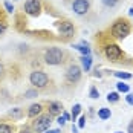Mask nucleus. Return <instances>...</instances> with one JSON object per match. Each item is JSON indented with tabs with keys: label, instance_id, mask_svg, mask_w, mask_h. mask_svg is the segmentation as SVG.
<instances>
[{
	"label": "nucleus",
	"instance_id": "nucleus-12",
	"mask_svg": "<svg viewBox=\"0 0 133 133\" xmlns=\"http://www.w3.org/2000/svg\"><path fill=\"white\" fill-rule=\"evenodd\" d=\"M98 116H99V119H109L110 116H112V112H110V109H107V107H101L99 110H98Z\"/></svg>",
	"mask_w": 133,
	"mask_h": 133
},
{
	"label": "nucleus",
	"instance_id": "nucleus-34",
	"mask_svg": "<svg viewBox=\"0 0 133 133\" xmlns=\"http://www.w3.org/2000/svg\"><path fill=\"white\" fill-rule=\"evenodd\" d=\"M129 14H130V15H133V8H130V9H129Z\"/></svg>",
	"mask_w": 133,
	"mask_h": 133
},
{
	"label": "nucleus",
	"instance_id": "nucleus-36",
	"mask_svg": "<svg viewBox=\"0 0 133 133\" xmlns=\"http://www.w3.org/2000/svg\"><path fill=\"white\" fill-rule=\"evenodd\" d=\"M116 133H121V132H116Z\"/></svg>",
	"mask_w": 133,
	"mask_h": 133
},
{
	"label": "nucleus",
	"instance_id": "nucleus-27",
	"mask_svg": "<svg viewBox=\"0 0 133 133\" xmlns=\"http://www.w3.org/2000/svg\"><path fill=\"white\" fill-rule=\"evenodd\" d=\"M5 77V66L2 64V61H0V78H3Z\"/></svg>",
	"mask_w": 133,
	"mask_h": 133
},
{
	"label": "nucleus",
	"instance_id": "nucleus-21",
	"mask_svg": "<svg viewBox=\"0 0 133 133\" xmlns=\"http://www.w3.org/2000/svg\"><path fill=\"white\" fill-rule=\"evenodd\" d=\"M0 133H12V127L8 124H0Z\"/></svg>",
	"mask_w": 133,
	"mask_h": 133
},
{
	"label": "nucleus",
	"instance_id": "nucleus-14",
	"mask_svg": "<svg viewBox=\"0 0 133 133\" xmlns=\"http://www.w3.org/2000/svg\"><path fill=\"white\" fill-rule=\"evenodd\" d=\"M8 115H9L12 119H20V118L23 116V110L17 107V109H12V110H9V113H8Z\"/></svg>",
	"mask_w": 133,
	"mask_h": 133
},
{
	"label": "nucleus",
	"instance_id": "nucleus-29",
	"mask_svg": "<svg viewBox=\"0 0 133 133\" xmlns=\"http://www.w3.org/2000/svg\"><path fill=\"white\" fill-rule=\"evenodd\" d=\"M127 133H133V119H132V122L129 124V127H127Z\"/></svg>",
	"mask_w": 133,
	"mask_h": 133
},
{
	"label": "nucleus",
	"instance_id": "nucleus-33",
	"mask_svg": "<svg viewBox=\"0 0 133 133\" xmlns=\"http://www.w3.org/2000/svg\"><path fill=\"white\" fill-rule=\"evenodd\" d=\"M46 133H60V130H58V129H55V130H48Z\"/></svg>",
	"mask_w": 133,
	"mask_h": 133
},
{
	"label": "nucleus",
	"instance_id": "nucleus-6",
	"mask_svg": "<svg viewBox=\"0 0 133 133\" xmlns=\"http://www.w3.org/2000/svg\"><path fill=\"white\" fill-rule=\"evenodd\" d=\"M72 9L77 15H86L90 9V3H89V0H74Z\"/></svg>",
	"mask_w": 133,
	"mask_h": 133
},
{
	"label": "nucleus",
	"instance_id": "nucleus-22",
	"mask_svg": "<svg viewBox=\"0 0 133 133\" xmlns=\"http://www.w3.org/2000/svg\"><path fill=\"white\" fill-rule=\"evenodd\" d=\"M116 87H118V90H119V92H124V93H127L129 90H130V89H129V86H127V84H124V83H118V84H116Z\"/></svg>",
	"mask_w": 133,
	"mask_h": 133
},
{
	"label": "nucleus",
	"instance_id": "nucleus-17",
	"mask_svg": "<svg viewBox=\"0 0 133 133\" xmlns=\"http://www.w3.org/2000/svg\"><path fill=\"white\" fill-rule=\"evenodd\" d=\"M80 112H81V106L80 104H75V106L72 107V121L77 119V116L80 115Z\"/></svg>",
	"mask_w": 133,
	"mask_h": 133
},
{
	"label": "nucleus",
	"instance_id": "nucleus-2",
	"mask_svg": "<svg viewBox=\"0 0 133 133\" xmlns=\"http://www.w3.org/2000/svg\"><path fill=\"white\" fill-rule=\"evenodd\" d=\"M110 32H112V35H113L115 38L122 40V38H125V37L130 34V25H129L127 20H118V22L113 23Z\"/></svg>",
	"mask_w": 133,
	"mask_h": 133
},
{
	"label": "nucleus",
	"instance_id": "nucleus-25",
	"mask_svg": "<svg viewBox=\"0 0 133 133\" xmlns=\"http://www.w3.org/2000/svg\"><path fill=\"white\" fill-rule=\"evenodd\" d=\"M5 8H6V11H8V12H12V11H14V6H12V3H11V2H5Z\"/></svg>",
	"mask_w": 133,
	"mask_h": 133
},
{
	"label": "nucleus",
	"instance_id": "nucleus-16",
	"mask_svg": "<svg viewBox=\"0 0 133 133\" xmlns=\"http://www.w3.org/2000/svg\"><path fill=\"white\" fill-rule=\"evenodd\" d=\"M107 101H109V103H118V101H119V93L118 92H110L107 95Z\"/></svg>",
	"mask_w": 133,
	"mask_h": 133
},
{
	"label": "nucleus",
	"instance_id": "nucleus-23",
	"mask_svg": "<svg viewBox=\"0 0 133 133\" xmlns=\"http://www.w3.org/2000/svg\"><path fill=\"white\" fill-rule=\"evenodd\" d=\"M89 95H90V98H93V99L99 98V92L96 90V87H90V92H89Z\"/></svg>",
	"mask_w": 133,
	"mask_h": 133
},
{
	"label": "nucleus",
	"instance_id": "nucleus-11",
	"mask_svg": "<svg viewBox=\"0 0 133 133\" xmlns=\"http://www.w3.org/2000/svg\"><path fill=\"white\" fill-rule=\"evenodd\" d=\"M41 110H43L41 104H32V106L29 107V110H28V116L29 118H37L41 113Z\"/></svg>",
	"mask_w": 133,
	"mask_h": 133
},
{
	"label": "nucleus",
	"instance_id": "nucleus-19",
	"mask_svg": "<svg viewBox=\"0 0 133 133\" xmlns=\"http://www.w3.org/2000/svg\"><path fill=\"white\" fill-rule=\"evenodd\" d=\"M35 96H38V90L35 89H29L25 92V98H35Z\"/></svg>",
	"mask_w": 133,
	"mask_h": 133
},
{
	"label": "nucleus",
	"instance_id": "nucleus-32",
	"mask_svg": "<svg viewBox=\"0 0 133 133\" xmlns=\"http://www.w3.org/2000/svg\"><path fill=\"white\" fill-rule=\"evenodd\" d=\"M78 132V127L77 125H72V133H77Z\"/></svg>",
	"mask_w": 133,
	"mask_h": 133
},
{
	"label": "nucleus",
	"instance_id": "nucleus-28",
	"mask_svg": "<svg viewBox=\"0 0 133 133\" xmlns=\"http://www.w3.org/2000/svg\"><path fill=\"white\" fill-rule=\"evenodd\" d=\"M125 99H127V103H129V104H132V106H133V95H132V93H129Z\"/></svg>",
	"mask_w": 133,
	"mask_h": 133
},
{
	"label": "nucleus",
	"instance_id": "nucleus-5",
	"mask_svg": "<svg viewBox=\"0 0 133 133\" xmlns=\"http://www.w3.org/2000/svg\"><path fill=\"white\" fill-rule=\"evenodd\" d=\"M104 54L110 61H118L121 57H122V51L118 44H107L104 48Z\"/></svg>",
	"mask_w": 133,
	"mask_h": 133
},
{
	"label": "nucleus",
	"instance_id": "nucleus-9",
	"mask_svg": "<svg viewBox=\"0 0 133 133\" xmlns=\"http://www.w3.org/2000/svg\"><path fill=\"white\" fill-rule=\"evenodd\" d=\"M58 31H60L61 35H64V37H70V35H74L75 28H74V25H72L70 22H61V23L58 25Z\"/></svg>",
	"mask_w": 133,
	"mask_h": 133
},
{
	"label": "nucleus",
	"instance_id": "nucleus-10",
	"mask_svg": "<svg viewBox=\"0 0 133 133\" xmlns=\"http://www.w3.org/2000/svg\"><path fill=\"white\" fill-rule=\"evenodd\" d=\"M60 113H63V104L58 101H51L49 103V115L51 116H60Z\"/></svg>",
	"mask_w": 133,
	"mask_h": 133
},
{
	"label": "nucleus",
	"instance_id": "nucleus-20",
	"mask_svg": "<svg viewBox=\"0 0 133 133\" xmlns=\"http://www.w3.org/2000/svg\"><path fill=\"white\" fill-rule=\"evenodd\" d=\"M101 2H103V5L107 6V8H113V6H116V5H118V2H119V0H101Z\"/></svg>",
	"mask_w": 133,
	"mask_h": 133
},
{
	"label": "nucleus",
	"instance_id": "nucleus-1",
	"mask_svg": "<svg viewBox=\"0 0 133 133\" xmlns=\"http://www.w3.org/2000/svg\"><path fill=\"white\" fill-rule=\"evenodd\" d=\"M64 61V51L60 48H51L44 54V63L49 66H58Z\"/></svg>",
	"mask_w": 133,
	"mask_h": 133
},
{
	"label": "nucleus",
	"instance_id": "nucleus-15",
	"mask_svg": "<svg viewBox=\"0 0 133 133\" xmlns=\"http://www.w3.org/2000/svg\"><path fill=\"white\" fill-rule=\"evenodd\" d=\"M74 48H75L77 51H80V52L83 54V55H90V49L87 48V44H86V43H81V44H75Z\"/></svg>",
	"mask_w": 133,
	"mask_h": 133
},
{
	"label": "nucleus",
	"instance_id": "nucleus-18",
	"mask_svg": "<svg viewBox=\"0 0 133 133\" xmlns=\"http://www.w3.org/2000/svg\"><path fill=\"white\" fill-rule=\"evenodd\" d=\"M115 77H118L121 80H130L132 78V74H127V72H115Z\"/></svg>",
	"mask_w": 133,
	"mask_h": 133
},
{
	"label": "nucleus",
	"instance_id": "nucleus-31",
	"mask_svg": "<svg viewBox=\"0 0 133 133\" xmlns=\"http://www.w3.org/2000/svg\"><path fill=\"white\" fill-rule=\"evenodd\" d=\"M5 29H6L5 25H0V34H3V32H5Z\"/></svg>",
	"mask_w": 133,
	"mask_h": 133
},
{
	"label": "nucleus",
	"instance_id": "nucleus-13",
	"mask_svg": "<svg viewBox=\"0 0 133 133\" xmlns=\"http://www.w3.org/2000/svg\"><path fill=\"white\" fill-rule=\"evenodd\" d=\"M81 63H83V69L87 72L90 69V66H92V57L90 55H83L81 57Z\"/></svg>",
	"mask_w": 133,
	"mask_h": 133
},
{
	"label": "nucleus",
	"instance_id": "nucleus-3",
	"mask_svg": "<svg viewBox=\"0 0 133 133\" xmlns=\"http://www.w3.org/2000/svg\"><path fill=\"white\" fill-rule=\"evenodd\" d=\"M29 81H31V84H32L35 89H43V87L48 86L49 77H48V74L43 72V70H34V72H31V75H29Z\"/></svg>",
	"mask_w": 133,
	"mask_h": 133
},
{
	"label": "nucleus",
	"instance_id": "nucleus-4",
	"mask_svg": "<svg viewBox=\"0 0 133 133\" xmlns=\"http://www.w3.org/2000/svg\"><path fill=\"white\" fill-rule=\"evenodd\" d=\"M51 122H52V116H51L49 113L38 115V116L35 118V121H34V124H32V127H34V132H37V133L46 132V130L49 129Z\"/></svg>",
	"mask_w": 133,
	"mask_h": 133
},
{
	"label": "nucleus",
	"instance_id": "nucleus-7",
	"mask_svg": "<svg viewBox=\"0 0 133 133\" xmlns=\"http://www.w3.org/2000/svg\"><path fill=\"white\" fill-rule=\"evenodd\" d=\"M66 80L69 83H78L81 80V67L77 64H70L66 70Z\"/></svg>",
	"mask_w": 133,
	"mask_h": 133
},
{
	"label": "nucleus",
	"instance_id": "nucleus-26",
	"mask_svg": "<svg viewBox=\"0 0 133 133\" xmlns=\"http://www.w3.org/2000/svg\"><path fill=\"white\" fill-rule=\"evenodd\" d=\"M84 125H86V116H81L78 121V129H84Z\"/></svg>",
	"mask_w": 133,
	"mask_h": 133
},
{
	"label": "nucleus",
	"instance_id": "nucleus-35",
	"mask_svg": "<svg viewBox=\"0 0 133 133\" xmlns=\"http://www.w3.org/2000/svg\"><path fill=\"white\" fill-rule=\"evenodd\" d=\"M20 133H31V132H28V130H22Z\"/></svg>",
	"mask_w": 133,
	"mask_h": 133
},
{
	"label": "nucleus",
	"instance_id": "nucleus-24",
	"mask_svg": "<svg viewBox=\"0 0 133 133\" xmlns=\"http://www.w3.org/2000/svg\"><path fill=\"white\" fill-rule=\"evenodd\" d=\"M57 122H58L61 127H64V125H66V119H64V116H63V115H61V116H57Z\"/></svg>",
	"mask_w": 133,
	"mask_h": 133
},
{
	"label": "nucleus",
	"instance_id": "nucleus-30",
	"mask_svg": "<svg viewBox=\"0 0 133 133\" xmlns=\"http://www.w3.org/2000/svg\"><path fill=\"white\" fill-rule=\"evenodd\" d=\"M63 116H64V119H66V121H69V119H70V115H69L67 112H63Z\"/></svg>",
	"mask_w": 133,
	"mask_h": 133
},
{
	"label": "nucleus",
	"instance_id": "nucleus-8",
	"mask_svg": "<svg viewBox=\"0 0 133 133\" xmlns=\"http://www.w3.org/2000/svg\"><path fill=\"white\" fill-rule=\"evenodd\" d=\"M41 9V3L40 0H26L25 3V11L29 15H38Z\"/></svg>",
	"mask_w": 133,
	"mask_h": 133
}]
</instances>
